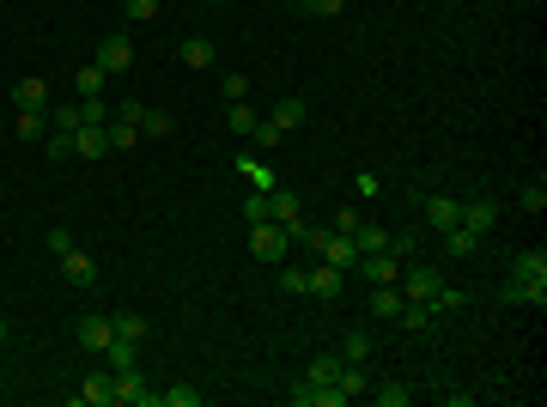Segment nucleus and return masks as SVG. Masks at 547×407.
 <instances>
[{
    "label": "nucleus",
    "instance_id": "nucleus-14",
    "mask_svg": "<svg viewBox=\"0 0 547 407\" xmlns=\"http://www.w3.org/2000/svg\"><path fill=\"white\" fill-rule=\"evenodd\" d=\"M12 110H49V85L43 79H19L12 85Z\"/></svg>",
    "mask_w": 547,
    "mask_h": 407
},
{
    "label": "nucleus",
    "instance_id": "nucleus-24",
    "mask_svg": "<svg viewBox=\"0 0 547 407\" xmlns=\"http://www.w3.org/2000/svg\"><path fill=\"white\" fill-rule=\"evenodd\" d=\"M135 128H140L146 140H165V134L176 128V122H171V110H140V122H135Z\"/></svg>",
    "mask_w": 547,
    "mask_h": 407
},
{
    "label": "nucleus",
    "instance_id": "nucleus-18",
    "mask_svg": "<svg viewBox=\"0 0 547 407\" xmlns=\"http://www.w3.org/2000/svg\"><path fill=\"white\" fill-rule=\"evenodd\" d=\"M305 116H310V103H305V98H280V103H274V116H268V122L280 128V134H286V128H298Z\"/></svg>",
    "mask_w": 547,
    "mask_h": 407
},
{
    "label": "nucleus",
    "instance_id": "nucleus-27",
    "mask_svg": "<svg viewBox=\"0 0 547 407\" xmlns=\"http://www.w3.org/2000/svg\"><path fill=\"white\" fill-rule=\"evenodd\" d=\"M159 407H201V389L195 383H171V389H159Z\"/></svg>",
    "mask_w": 547,
    "mask_h": 407
},
{
    "label": "nucleus",
    "instance_id": "nucleus-44",
    "mask_svg": "<svg viewBox=\"0 0 547 407\" xmlns=\"http://www.w3.org/2000/svg\"><path fill=\"white\" fill-rule=\"evenodd\" d=\"M140 110H146L140 98H122V103H116V122H140Z\"/></svg>",
    "mask_w": 547,
    "mask_h": 407
},
{
    "label": "nucleus",
    "instance_id": "nucleus-42",
    "mask_svg": "<svg viewBox=\"0 0 547 407\" xmlns=\"http://www.w3.org/2000/svg\"><path fill=\"white\" fill-rule=\"evenodd\" d=\"M280 286H286V292H310V273L305 268H286V273H280Z\"/></svg>",
    "mask_w": 547,
    "mask_h": 407
},
{
    "label": "nucleus",
    "instance_id": "nucleus-1",
    "mask_svg": "<svg viewBox=\"0 0 547 407\" xmlns=\"http://www.w3.org/2000/svg\"><path fill=\"white\" fill-rule=\"evenodd\" d=\"M499 298H511V305H542L547 298V256L542 249H523L505 273V286H499Z\"/></svg>",
    "mask_w": 547,
    "mask_h": 407
},
{
    "label": "nucleus",
    "instance_id": "nucleus-15",
    "mask_svg": "<svg viewBox=\"0 0 547 407\" xmlns=\"http://www.w3.org/2000/svg\"><path fill=\"white\" fill-rule=\"evenodd\" d=\"M73 152H79V159H110V128H79V134H73Z\"/></svg>",
    "mask_w": 547,
    "mask_h": 407
},
{
    "label": "nucleus",
    "instance_id": "nucleus-28",
    "mask_svg": "<svg viewBox=\"0 0 547 407\" xmlns=\"http://www.w3.org/2000/svg\"><path fill=\"white\" fill-rule=\"evenodd\" d=\"M371 402H377V407H408V402H413V389H408V383H377Z\"/></svg>",
    "mask_w": 547,
    "mask_h": 407
},
{
    "label": "nucleus",
    "instance_id": "nucleus-29",
    "mask_svg": "<svg viewBox=\"0 0 547 407\" xmlns=\"http://www.w3.org/2000/svg\"><path fill=\"white\" fill-rule=\"evenodd\" d=\"M49 134V116L43 110H19V140H43Z\"/></svg>",
    "mask_w": 547,
    "mask_h": 407
},
{
    "label": "nucleus",
    "instance_id": "nucleus-5",
    "mask_svg": "<svg viewBox=\"0 0 547 407\" xmlns=\"http://www.w3.org/2000/svg\"><path fill=\"white\" fill-rule=\"evenodd\" d=\"M79 407H116V371H92L79 389H73Z\"/></svg>",
    "mask_w": 547,
    "mask_h": 407
},
{
    "label": "nucleus",
    "instance_id": "nucleus-41",
    "mask_svg": "<svg viewBox=\"0 0 547 407\" xmlns=\"http://www.w3.org/2000/svg\"><path fill=\"white\" fill-rule=\"evenodd\" d=\"M122 12H128V19H135V25H146V19H159V0H128V6H122Z\"/></svg>",
    "mask_w": 547,
    "mask_h": 407
},
{
    "label": "nucleus",
    "instance_id": "nucleus-48",
    "mask_svg": "<svg viewBox=\"0 0 547 407\" xmlns=\"http://www.w3.org/2000/svg\"><path fill=\"white\" fill-rule=\"evenodd\" d=\"M207 6H225V0H207Z\"/></svg>",
    "mask_w": 547,
    "mask_h": 407
},
{
    "label": "nucleus",
    "instance_id": "nucleus-12",
    "mask_svg": "<svg viewBox=\"0 0 547 407\" xmlns=\"http://www.w3.org/2000/svg\"><path fill=\"white\" fill-rule=\"evenodd\" d=\"M213 55H219V49H213L207 37H189V43H176V61H183V68H189V73L213 68Z\"/></svg>",
    "mask_w": 547,
    "mask_h": 407
},
{
    "label": "nucleus",
    "instance_id": "nucleus-6",
    "mask_svg": "<svg viewBox=\"0 0 547 407\" xmlns=\"http://www.w3.org/2000/svg\"><path fill=\"white\" fill-rule=\"evenodd\" d=\"M116 402L122 407H159V389H146L140 371H116Z\"/></svg>",
    "mask_w": 547,
    "mask_h": 407
},
{
    "label": "nucleus",
    "instance_id": "nucleus-4",
    "mask_svg": "<svg viewBox=\"0 0 547 407\" xmlns=\"http://www.w3.org/2000/svg\"><path fill=\"white\" fill-rule=\"evenodd\" d=\"M249 249H256L262 262H280V256H286V225H274V219H256V225H249Z\"/></svg>",
    "mask_w": 547,
    "mask_h": 407
},
{
    "label": "nucleus",
    "instance_id": "nucleus-30",
    "mask_svg": "<svg viewBox=\"0 0 547 407\" xmlns=\"http://www.w3.org/2000/svg\"><path fill=\"white\" fill-rule=\"evenodd\" d=\"M396 322H402V329H413V335H420V329L432 322V305H408V298H402V310H396Z\"/></svg>",
    "mask_w": 547,
    "mask_h": 407
},
{
    "label": "nucleus",
    "instance_id": "nucleus-3",
    "mask_svg": "<svg viewBox=\"0 0 547 407\" xmlns=\"http://www.w3.org/2000/svg\"><path fill=\"white\" fill-rule=\"evenodd\" d=\"M353 268L365 273L371 286H396V280H402V256H396V249H371V256H359Z\"/></svg>",
    "mask_w": 547,
    "mask_h": 407
},
{
    "label": "nucleus",
    "instance_id": "nucleus-22",
    "mask_svg": "<svg viewBox=\"0 0 547 407\" xmlns=\"http://www.w3.org/2000/svg\"><path fill=\"white\" fill-rule=\"evenodd\" d=\"M335 383H341L347 402H353V395H371V377H365V365H347V359H341V377H335Z\"/></svg>",
    "mask_w": 547,
    "mask_h": 407
},
{
    "label": "nucleus",
    "instance_id": "nucleus-47",
    "mask_svg": "<svg viewBox=\"0 0 547 407\" xmlns=\"http://www.w3.org/2000/svg\"><path fill=\"white\" fill-rule=\"evenodd\" d=\"M0 346H6V316H0Z\"/></svg>",
    "mask_w": 547,
    "mask_h": 407
},
{
    "label": "nucleus",
    "instance_id": "nucleus-31",
    "mask_svg": "<svg viewBox=\"0 0 547 407\" xmlns=\"http://www.w3.org/2000/svg\"><path fill=\"white\" fill-rule=\"evenodd\" d=\"M49 128H61V134H79V128H86V116H79V103H61V110L49 116Z\"/></svg>",
    "mask_w": 547,
    "mask_h": 407
},
{
    "label": "nucleus",
    "instance_id": "nucleus-35",
    "mask_svg": "<svg viewBox=\"0 0 547 407\" xmlns=\"http://www.w3.org/2000/svg\"><path fill=\"white\" fill-rule=\"evenodd\" d=\"M359 225H365V213H359V207H341V213H335V225H329V232H341V238H353V232H359Z\"/></svg>",
    "mask_w": 547,
    "mask_h": 407
},
{
    "label": "nucleus",
    "instance_id": "nucleus-37",
    "mask_svg": "<svg viewBox=\"0 0 547 407\" xmlns=\"http://www.w3.org/2000/svg\"><path fill=\"white\" fill-rule=\"evenodd\" d=\"M517 207H523V213H542V207H547V189H542V183H523Z\"/></svg>",
    "mask_w": 547,
    "mask_h": 407
},
{
    "label": "nucleus",
    "instance_id": "nucleus-40",
    "mask_svg": "<svg viewBox=\"0 0 547 407\" xmlns=\"http://www.w3.org/2000/svg\"><path fill=\"white\" fill-rule=\"evenodd\" d=\"M249 140H256L262 152H274V146H280V128H274V122H256V128H249Z\"/></svg>",
    "mask_w": 547,
    "mask_h": 407
},
{
    "label": "nucleus",
    "instance_id": "nucleus-19",
    "mask_svg": "<svg viewBox=\"0 0 547 407\" xmlns=\"http://www.w3.org/2000/svg\"><path fill=\"white\" fill-rule=\"evenodd\" d=\"M103 85H110V73H103L98 61H86V68L73 73V92H79V98H103Z\"/></svg>",
    "mask_w": 547,
    "mask_h": 407
},
{
    "label": "nucleus",
    "instance_id": "nucleus-34",
    "mask_svg": "<svg viewBox=\"0 0 547 407\" xmlns=\"http://www.w3.org/2000/svg\"><path fill=\"white\" fill-rule=\"evenodd\" d=\"M225 122H232V134H249V128H256V110H249V98L232 103V110H225Z\"/></svg>",
    "mask_w": 547,
    "mask_h": 407
},
{
    "label": "nucleus",
    "instance_id": "nucleus-33",
    "mask_svg": "<svg viewBox=\"0 0 547 407\" xmlns=\"http://www.w3.org/2000/svg\"><path fill=\"white\" fill-rule=\"evenodd\" d=\"M43 146H49V165L73 159V134H61V128H49V134H43Z\"/></svg>",
    "mask_w": 547,
    "mask_h": 407
},
{
    "label": "nucleus",
    "instance_id": "nucleus-17",
    "mask_svg": "<svg viewBox=\"0 0 547 407\" xmlns=\"http://www.w3.org/2000/svg\"><path fill=\"white\" fill-rule=\"evenodd\" d=\"M103 359H110V371H135L140 365V340H110V346H103Z\"/></svg>",
    "mask_w": 547,
    "mask_h": 407
},
{
    "label": "nucleus",
    "instance_id": "nucleus-9",
    "mask_svg": "<svg viewBox=\"0 0 547 407\" xmlns=\"http://www.w3.org/2000/svg\"><path fill=\"white\" fill-rule=\"evenodd\" d=\"M292 402L298 407H347L341 383H305V389H292Z\"/></svg>",
    "mask_w": 547,
    "mask_h": 407
},
{
    "label": "nucleus",
    "instance_id": "nucleus-20",
    "mask_svg": "<svg viewBox=\"0 0 547 407\" xmlns=\"http://www.w3.org/2000/svg\"><path fill=\"white\" fill-rule=\"evenodd\" d=\"M268 219L274 225H292L298 219V195L292 189H268Z\"/></svg>",
    "mask_w": 547,
    "mask_h": 407
},
{
    "label": "nucleus",
    "instance_id": "nucleus-21",
    "mask_svg": "<svg viewBox=\"0 0 547 407\" xmlns=\"http://www.w3.org/2000/svg\"><path fill=\"white\" fill-rule=\"evenodd\" d=\"M341 377V353H316L305 365V383H335Z\"/></svg>",
    "mask_w": 547,
    "mask_h": 407
},
{
    "label": "nucleus",
    "instance_id": "nucleus-38",
    "mask_svg": "<svg viewBox=\"0 0 547 407\" xmlns=\"http://www.w3.org/2000/svg\"><path fill=\"white\" fill-rule=\"evenodd\" d=\"M298 6H305L310 19H341V6H347V0H298Z\"/></svg>",
    "mask_w": 547,
    "mask_h": 407
},
{
    "label": "nucleus",
    "instance_id": "nucleus-23",
    "mask_svg": "<svg viewBox=\"0 0 547 407\" xmlns=\"http://www.w3.org/2000/svg\"><path fill=\"white\" fill-rule=\"evenodd\" d=\"M438 243H445V256H475V232L469 225H450V232H438Z\"/></svg>",
    "mask_w": 547,
    "mask_h": 407
},
{
    "label": "nucleus",
    "instance_id": "nucleus-16",
    "mask_svg": "<svg viewBox=\"0 0 547 407\" xmlns=\"http://www.w3.org/2000/svg\"><path fill=\"white\" fill-rule=\"evenodd\" d=\"M456 213H462V201L432 195V201H426V225H432V232H450V225H456Z\"/></svg>",
    "mask_w": 547,
    "mask_h": 407
},
{
    "label": "nucleus",
    "instance_id": "nucleus-10",
    "mask_svg": "<svg viewBox=\"0 0 547 407\" xmlns=\"http://www.w3.org/2000/svg\"><path fill=\"white\" fill-rule=\"evenodd\" d=\"M110 340H116L110 316H79V346H86V353H103Z\"/></svg>",
    "mask_w": 547,
    "mask_h": 407
},
{
    "label": "nucleus",
    "instance_id": "nucleus-26",
    "mask_svg": "<svg viewBox=\"0 0 547 407\" xmlns=\"http://www.w3.org/2000/svg\"><path fill=\"white\" fill-rule=\"evenodd\" d=\"M110 329H116L122 340H146V316H140V310H116V316H110Z\"/></svg>",
    "mask_w": 547,
    "mask_h": 407
},
{
    "label": "nucleus",
    "instance_id": "nucleus-36",
    "mask_svg": "<svg viewBox=\"0 0 547 407\" xmlns=\"http://www.w3.org/2000/svg\"><path fill=\"white\" fill-rule=\"evenodd\" d=\"M135 140H140V128H135V122H116V128H110V152H128Z\"/></svg>",
    "mask_w": 547,
    "mask_h": 407
},
{
    "label": "nucleus",
    "instance_id": "nucleus-32",
    "mask_svg": "<svg viewBox=\"0 0 547 407\" xmlns=\"http://www.w3.org/2000/svg\"><path fill=\"white\" fill-rule=\"evenodd\" d=\"M341 359H347V365H365V359H371V335H347L341 340Z\"/></svg>",
    "mask_w": 547,
    "mask_h": 407
},
{
    "label": "nucleus",
    "instance_id": "nucleus-45",
    "mask_svg": "<svg viewBox=\"0 0 547 407\" xmlns=\"http://www.w3.org/2000/svg\"><path fill=\"white\" fill-rule=\"evenodd\" d=\"M353 189H359V195H377L383 183H377V170H359V176H353Z\"/></svg>",
    "mask_w": 547,
    "mask_h": 407
},
{
    "label": "nucleus",
    "instance_id": "nucleus-11",
    "mask_svg": "<svg viewBox=\"0 0 547 407\" xmlns=\"http://www.w3.org/2000/svg\"><path fill=\"white\" fill-rule=\"evenodd\" d=\"M305 273H310V298H341V268L335 262H316Z\"/></svg>",
    "mask_w": 547,
    "mask_h": 407
},
{
    "label": "nucleus",
    "instance_id": "nucleus-7",
    "mask_svg": "<svg viewBox=\"0 0 547 407\" xmlns=\"http://www.w3.org/2000/svg\"><path fill=\"white\" fill-rule=\"evenodd\" d=\"M128 61H135V43H128L122 31H116V37H103V43H98V68L110 73V79H116V73H128Z\"/></svg>",
    "mask_w": 547,
    "mask_h": 407
},
{
    "label": "nucleus",
    "instance_id": "nucleus-2",
    "mask_svg": "<svg viewBox=\"0 0 547 407\" xmlns=\"http://www.w3.org/2000/svg\"><path fill=\"white\" fill-rule=\"evenodd\" d=\"M396 286H402V298H408V305H432V298L445 292V273H438V268H402Z\"/></svg>",
    "mask_w": 547,
    "mask_h": 407
},
{
    "label": "nucleus",
    "instance_id": "nucleus-43",
    "mask_svg": "<svg viewBox=\"0 0 547 407\" xmlns=\"http://www.w3.org/2000/svg\"><path fill=\"white\" fill-rule=\"evenodd\" d=\"M243 219H249V225L268 219V195H249V201H243Z\"/></svg>",
    "mask_w": 547,
    "mask_h": 407
},
{
    "label": "nucleus",
    "instance_id": "nucleus-13",
    "mask_svg": "<svg viewBox=\"0 0 547 407\" xmlns=\"http://www.w3.org/2000/svg\"><path fill=\"white\" fill-rule=\"evenodd\" d=\"M61 273H68V286H98V262H92V256H79V249L61 256Z\"/></svg>",
    "mask_w": 547,
    "mask_h": 407
},
{
    "label": "nucleus",
    "instance_id": "nucleus-8",
    "mask_svg": "<svg viewBox=\"0 0 547 407\" xmlns=\"http://www.w3.org/2000/svg\"><path fill=\"white\" fill-rule=\"evenodd\" d=\"M456 225H469L475 238H486V232L499 225V201H469L462 213H456Z\"/></svg>",
    "mask_w": 547,
    "mask_h": 407
},
{
    "label": "nucleus",
    "instance_id": "nucleus-25",
    "mask_svg": "<svg viewBox=\"0 0 547 407\" xmlns=\"http://www.w3.org/2000/svg\"><path fill=\"white\" fill-rule=\"evenodd\" d=\"M396 310H402V286H377V292H371V316L396 322Z\"/></svg>",
    "mask_w": 547,
    "mask_h": 407
},
{
    "label": "nucleus",
    "instance_id": "nucleus-39",
    "mask_svg": "<svg viewBox=\"0 0 547 407\" xmlns=\"http://www.w3.org/2000/svg\"><path fill=\"white\" fill-rule=\"evenodd\" d=\"M219 92H225L232 103H243V98H249V79H243V73H225V79H219Z\"/></svg>",
    "mask_w": 547,
    "mask_h": 407
},
{
    "label": "nucleus",
    "instance_id": "nucleus-46",
    "mask_svg": "<svg viewBox=\"0 0 547 407\" xmlns=\"http://www.w3.org/2000/svg\"><path fill=\"white\" fill-rule=\"evenodd\" d=\"M49 249H55V256H68V249H73V232H61V225H55V232H49Z\"/></svg>",
    "mask_w": 547,
    "mask_h": 407
}]
</instances>
